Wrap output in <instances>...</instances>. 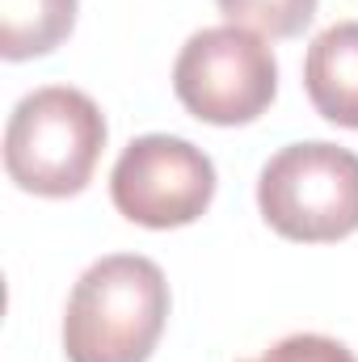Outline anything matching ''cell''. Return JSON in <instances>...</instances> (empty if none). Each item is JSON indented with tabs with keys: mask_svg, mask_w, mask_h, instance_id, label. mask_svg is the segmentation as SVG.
<instances>
[{
	"mask_svg": "<svg viewBox=\"0 0 358 362\" xmlns=\"http://www.w3.org/2000/svg\"><path fill=\"white\" fill-rule=\"evenodd\" d=\"M249 362H358L350 354V346L325 337V333H291L282 341H274L262 358Z\"/></svg>",
	"mask_w": 358,
	"mask_h": 362,
	"instance_id": "9c48e42d",
	"label": "cell"
},
{
	"mask_svg": "<svg viewBox=\"0 0 358 362\" xmlns=\"http://www.w3.org/2000/svg\"><path fill=\"white\" fill-rule=\"evenodd\" d=\"M169 320V282L152 257L110 253L76 278L64 308L68 362H148Z\"/></svg>",
	"mask_w": 358,
	"mask_h": 362,
	"instance_id": "6da1fadb",
	"label": "cell"
},
{
	"mask_svg": "<svg viewBox=\"0 0 358 362\" xmlns=\"http://www.w3.org/2000/svg\"><path fill=\"white\" fill-rule=\"evenodd\" d=\"M304 89L321 118L358 131V21L321 30L304 55Z\"/></svg>",
	"mask_w": 358,
	"mask_h": 362,
	"instance_id": "8992f818",
	"label": "cell"
},
{
	"mask_svg": "<svg viewBox=\"0 0 358 362\" xmlns=\"http://www.w3.org/2000/svg\"><path fill=\"white\" fill-rule=\"evenodd\" d=\"M105 148V114L89 93L47 85L25 93L4 127V173L38 198H72L93 181Z\"/></svg>",
	"mask_w": 358,
	"mask_h": 362,
	"instance_id": "7a4b0ae2",
	"label": "cell"
},
{
	"mask_svg": "<svg viewBox=\"0 0 358 362\" xmlns=\"http://www.w3.org/2000/svg\"><path fill=\"white\" fill-rule=\"evenodd\" d=\"M110 198L118 215L139 228H185L202 219L215 198V165L181 135H139L110 173Z\"/></svg>",
	"mask_w": 358,
	"mask_h": 362,
	"instance_id": "5b68a950",
	"label": "cell"
},
{
	"mask_svg": "<svg viewBox=\"0 0 358 362\" xmlns=\"http://www.w3.org/2000/svg\"><path fill=\"white\" fill-rule=\"evenodd\" d=\"M258 206L282 240H346L358 232V156L325 139L287 144L258 177Z\"/></svg>",
	"mask_w": 358,
	"mask_h": 362,
	"instance_id": "3957f363",
	"label": "cell"
},
{
	"mask_svg": "<svg viewBox=\"0 0 358 362\" xmlns=\"http://www.w3.org/2000/svg\"><path fill=\"white\" fill-rule=\"evenodd\" d=\"M76 25V0H0V55L8 64L51 55Z\"/></svg>",
	"mask_w": 358,
	"mask_h": 362,
	"instance_id": "52a82bcc",
	"label": "cell"
},
{
	"mask_svg": "<svg viewBox=\"0 0 358 362\" xmlns=\"http://www.w3.org/2000/svg\"><path fill=\"white\" fill-rule=\"evenodd\" d=\"M178 101L211 127L258 122L278 93V64L262 34L245 25H211L190 34L173 64Z\"/></svg>",
	"mask_w": 358,
	"mask_h": 362,
	"instance_id": "277c9868",
	"label": "cell"
},
{
	"mask_svg": "<svg viewBox=\"0 0 358 362\" xmlns=\"http://www.w3.org/2000/svg\"><path fill=\"white\" fill-rule=\"evenodd\" d=\"M228 25H245L262 38H295L316 17V0H215Z\"/></svg>",
	"mask_w": 358,
	"mask_h": 362,
	"instance_id": "ba28073f",
	"label": "cell"
}]
</instances>
